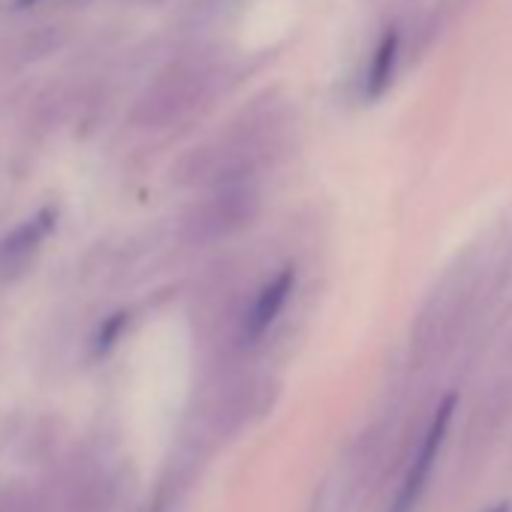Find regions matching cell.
I'll list each match as a JSON object with an SVG mask.
<instances>
[{"label":"cell","instance_id":"7a4b0ae2","mask_svg":"<svg viewBox=\"0 0 512 512\" xmlns=\"http://www.w3.org/2000/svg\"><path fill=\"white\" fill-rule=\"evenodd\" d=\"M55 217H58L55 208H43L0 241V272L16 275L25 269L34 260V253L43 247V241L49 238V232L55 229Z\"/></svg>","mask_w":512,"mask_h":512},{"label":"cell","instance_id":"6da1fadb","mask_svg":"<svg viewBox=\"0 0 512 512\" xmlns=\"http://www.w3.org/2000/svg\"><path fill=\"white\" fill-rule=\"evenodd\" d=\"M452 416H455V398L449 395L437 407V413H434V419H431V425H428V431H425V437L419 443V452H416V458H413V464H410V470H407V476H404V482L398 488V497H395L389 512H413L419 506V500H422V494H425V488L431 482V473L437 467L440 449L446 443V431H449Z\"/></svg>","mask_w":512,"mask_h":512},{"label":"cell","instance_id":"5b68a950","mask_svg":"<svg viewBox=\"0 0 512 512\" xmlns=\"http://www.w3.org/2000/svg\"><path fill=\"white\" fill-rule=\"evenodd\" d=\"M37 0H10L7 4V10H28V7H34Z\"/></svg>","mask_w":512,"mask_h":512},{"label":"cell","instance_id":"8992f818","mask_svg":"<svg viewBox=\"0 0 512 512\" xmlns=\"http://www.w3.org/2000/svg\"><path fill=\"white\" fill-rule=\"evenodd\" d=\"M488 512H512V503L506 500V503H497V506H491Z\"/></svg>","mask_w":512,"mask_h":512},{"label":"cell","instance_id":"3957f363","mask_svg":"<svg viewBox=\"0 0 512 512\" xmlns=\"http://www.w3.org/2000/svg\"><path fill=\"white\" fill-rule=\"evenodd\" d=\"M293 287H296V275H293V269H284L275 281H269L260 290V296H256V302L250 305V311L244 317V338L250 344L260 341L275 326V320L281 317V311H284Z\"/></svg>","mask_w":512,"mask_h":512},{"label":"cell","instance_id":"52a82bcc","mask_svg":"<svg viewBox=\"0 0 512 512\" xmlns=\"http://www.w3.org/2000/svg\"><path fill=\"white\" fill-rule=\"evenodd\" d=\"M157 512H160V509H157Z\"/></svg>","mask_w":512,"mask_h":512},{"label":"cell","instance_id":"277c9868","mask_svg":"<svg viewBox=\"0 0 512 512\" xmlns=\"http://www.w3.org/2000/svg\"><path fill=\"white\" fill-rule=\"evenodd\" d=\"M395 61H398V37L395 34H386L380 49L374 52V64L368 70V94L377 97L389 88L392 82V70H395Z\"/></svg>","mask_w":512,"mask_h":512}]
</instances>
